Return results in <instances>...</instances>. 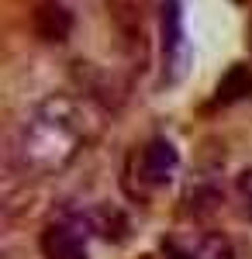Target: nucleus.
<instances>
[{"instance_id":"obj_4","label":"nucleus","mask_w":252,"mask_h":259,"mask_svg":"<svg viewBox=\"0 0 252 259\" xmlns=\"http://www.w3.org/2000/svg\"><path fill=\"white\" fill-rule=\"evenodd\" d=\"M69 28H73V14L62 4H56V0L38 4V11H35V31L45 41H62L69 35Z\"/></svg>"},{"instance_id":"obj_5","label":"nucleus","mask_w":252,"mask_h":259,"mask_svg":"<svg viewBox=\"0 0 252 259\" xmlns=\"http://www.w3.org/2000/svg\"><path fill=\"white\" fill-rule=\"evenodd\" d=\"M162 52H166V62L176 66V56L183 52V24H180V4L176 0H166L162 4Z\"/></svg>"},{"instance_id":"obj_7","label":"nucleus","mask_w":252,"mask_h":259,"mask_svg":"<svg viewBox=\"0 0 252 259\" xmlns=\"http://www.w3.org/2000/svg\"><path fill=\"white\" fill-rule=\"evenodd\" d=\"M183 259H235V249L228 239H221V235H207V239H200L187 252Z\"/></svg>"},{"instance_id":"obj_6","label":"nucleus","mask_w":252,"mask_h":259,"mask_svg":"<svg viewBox=\"0 0 252 259\" xmlns=\"http://www.w3.org/2000/svg\"><path fill=\"white\" fill-rule=\"evenodd\" d=\"M245 94H252V73L245 66H232L218 83V100L232 104V100H242Z\"/></svg>"},{"instance_id":"obj_8","label":"nucleus","mask_w":252,"mask_h":259,"mask_svg":"<svg viewBox=\"0 0 252 259\" xmlns=\"http://www.w3.org/2000/svg\"><path fill=\"white\" fill-rule=\"evenodd\" d=\"M238 197L245 204V214L252 218V169H245V173L238 177Z\"/></svg>"},{"instance_id":"obj_1","label":"nucleus","mask_w":252,"mask_h":259,"mask_svg":"<svg viewBox=\"0 0 252 259\" xmlns=\"http://www.w3.org/2000/svg\"><path fill=\"white\" fill-rule=\"evenodd\" d=\"M87 142V114L73 97H49L21 121L14 159L31 177L62 173Z\"/></svg>"},{"instance_id":"obj_3","label":"nucleus","mask_w":252,"mask_h":259,"mask_svg":"<svg viewBox=\"0 0 252 259\" xmlns=\"http://www.w3.org/2000/svg\"><path fill=\"white\" fill-rule=\"evenodd\" d=\"M180 166V156H176L173 142L166 139H152L145 149H142V173L149 183H170Z\"/></svg>"},{"instance_id":"obj_2","label":"nucleus","mask_w":252,"mask_h":259,"mask_svg":"<svg viewBox=\"0 0 252 259\" xmlns=\"http://www.w3.org/2000/svg\"><path fill=\"white\" fill-rule=\"evenodd\" d=\"M41 252L45 259H87V232L79 225H49L41 232Z\"/></svg>"}]
</instances>
